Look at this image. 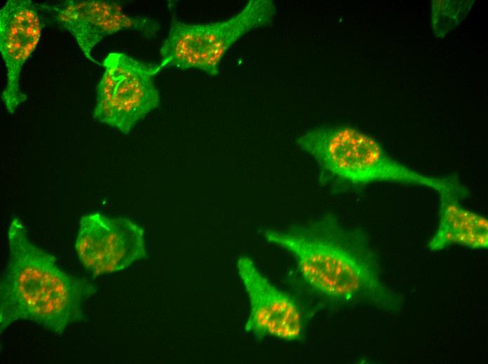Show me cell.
I'll use <instances>...</instances> for the list:
<instances>
[{
	"mask_svg": "<svg viewBox=\"0 0 488 364\" xmlns=\"http://www.w3.org/2000/svg\"><path fill=\"white\" fill-rule=\"evenodd\" d=\"M263 234L294 256L304 282L326 299L400 310V298L381 280L379 256L362 229L346 228L327 214L304 225L268 230Z\"/></svg>",
	"mask_w": 488,
	"mask_h": 364,
	"instance_id": "6da1fadb",
	"label": "cell"
},
{
	"mask_svg": "<svg viewBox=\"0 0 488 364\" xmlns=\"http://www.w3.org/2000/svg\"><path fill=\"white\" fill-rule=\"evenodd\" d=\"M9 257L0 284L2 332L19 320L61 335L84 318V304L97 292L89 281L72 276L54 255L34 244L18 217L8 229Z\"/></svg>",
	"mask_w": 488,
	"mask_h": 364,
	"instance_id": "7a4b0ae2",
	"label": "cell"
},
{
	"mask_svg": "<svg viewBox=\"0 0 488 364\" xmlns=\"http://www.w3.org/2000/svg\"><path fill=\"white\" fill-rule=\"evenodd\" d=\"M319 168V181L332 192L362 189L374 183L414 185L435 190H460L456 175L436 177L418 172L391 157L370 135L351 126H321L297 141Z\"/></svg>",
	"mask_w": 488,
	"mask_h": 364,
	"instance_id": "3957f363",
	"label": "cell"
},
{
	"mask_svg": "<svg viewBox=\"0 0 488 364\" xmlns=\"http://www.w3.org/2000/svg\"><path fill=\"white\" fill-rule=\"evenodd\" d=\"M276 13L272 1L250 0L238 13L222 21L190 24L174 18L161 48L157 69H196L217 76L229 48L250 31L271 24Z\"/></svg>",
	"mask_w": 488,
	"mask_h": 364,
	"instance_id": "277c9868",
	"label": "cell"
},
{
	"mask_svg": "<svg viewBox=\"0 0 488 364\" xmlns=\"http://www.w3.org/2000/svg\"><path fill=\"white\" fill-rule=\"evenodd\" d=\"M104 72L97 85L93 118L101 123L128 134L160 102L152 66L122 52L104 58Z\"/></svg>",
	"mask_w": 488,
	"mask_h": 364,
	"instance_id": "5b68a950",
	"label": "cell"
},
{
	"mask_svg": "<svg viewBox=\"0 0 488 364\" xmlns=\"http://www.w3.org/2000/svg\"><path fill=\"white\" fill-rule=\"evenodd\" d=\"M75 250L93 276L123 270L147 256L144 232L139 225L100 212L81 217Z\"/></svg>",
	"mask_w": 488,
	"mask_h": 364,
	"instance_id": "8992f818",
	"label": "cell"
},
{
	"mask_svg": "<svg viewBox=\"0 0 488 364\" xmlns=\"http://www.w3.org/2000/svg\"><path fill=\"white\" fill-rule=\"evenodd\" d=\"M236 269L250 304L245 330L257 340L267 336L285 341L301 340L303 320L297 302L273 286L249 257L240 256Z\"/></svg>",
	"mask_w": 488,
	"mask_h": 364,
	"instance_id": "52a82bcc",
	"label": "cell"
},
{
	"mask_svg": "<svg viewBox=\"0 0 488 364\" xmlns=\"http://www.w3.org/2000/svg\"><path fill=\"white\" fill-rule=\"evenodd\" d=\"M37 5L50 13L57 24L73 36L86 57L97 64L91 51L104 37L130 29L151 37L159 29L156 21L144 16L128 15L114 1L68 0Z\"/></svg>",
	"mask_w": 488,
	"mask_h": 364,
	"instance_id": "ba28073f",
	"label": "cell"
},
{
	"mask_svg": "<svg viewBox=\"0 0 488 364\" xmlns=\"http://www.w3.org/2000/svg\"><path fill=\"white\" fill-rule=\"evenodd\" d=\"M36 6L31 0H9L0 10V50L7 69L1 97L10 114L27 100L19 81L22 66L41 37L42 23Z\"/></svg>",
	"mask_w": 488,
	"mask_h": 364,
	"instance_id": "9c48e42d",
	"label": "cell"
},
{
	"mask_svg": "<svg viewBox=\"0 0 488 364\" xmlns=\"http://www.w3.org/2000/svg\"><path fill=\"white\" fill-rule=\"evenodd\" d=\"M440 195V220L438 229L428 244L431 251H440L454 244L473 249L488 247V220L463 207L459 200L466 197L456 191H443Z\"/></svg>",
	"mask_w": 488,
	"mask_h": 364,
	"instance_id": "30bf717a",
	"label": "cell"
},
{
	"mask_svg": "<svg viewBox=\"0 0 488 364\" xmlns=\"http://www.w3.org/2000/svg\"><path fill=\"white\" fill-rule=\"evenodd\" d=\"M473 1H435L432 4V22L438 36H444L467 15Z\"/></svg>",
	"mask_w": 488,
	"mask_h": 364,
	"instance_id": "8fae6325",
	"label": "cell"
}]
</instances>
